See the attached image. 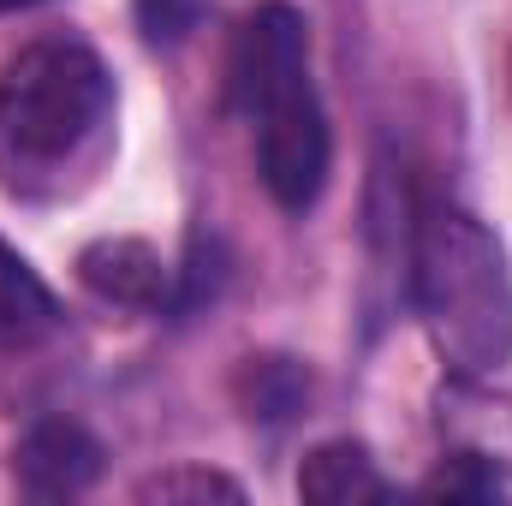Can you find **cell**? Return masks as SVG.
I'll use <instances>...</instances> for the list:
<instances>
[{"mask_svg": "<svg viewBox=\"0 0 512 506\" xmlns=\"http://www.w3.org/2000/svg\"><path fill=\"white\" fill-rule=\"evenodd\" d=\"M298 495L310 506H364V501H393L382 483L376 459L364 441H322L304 465H298Z\"/></svg>", "mask_w": 512, "mask_h": 506, "instance_id": "obj_7", "label": "cell"}, {"mask_svg": "<svg viewBox=\"0 0 512 506\" xmlns=\"http://www.w3.org/2000/svg\"><path fill=\"white\" fill-rule=\"evenodd\" d=\"M114 108V78L84 42H36L0 72V143L24 161L72 155Z\"/></svg>", "mask_w": 512, "mask_h": 506, "instance_id": "obj_2", "label": "cell"}, {"mask_svg": "<svg viewBox=\"0 0 512 506\" xmlns=\"http://www.w3.org/2000/svg\"><path fill=\"white\" fill-rule=\"evenodd\" d=\"M78 280L126 310H173V268L143 239H96L78 251Z\"/></svg>", "mask_w": 512, "mask_h": 506, "instance_id": "obj_6", "label": "cell"}, {"mask_svg": "<svg viewBox=\"0 0 512 506\" xmlns=\"http://www.w3.org/2000/svg\"><path fill=\"white\" fill-rule=\"evenodd\" d=\"M60 304L42 286V274L0 239V346H30L42 334H54Z\"/></svg>", "mask_w": 512, "mask_h": 506, "instance_id": "obj_9", "label": "cell"}, {"mask_svg": "<svg viewBox=\"0 0 512 506\" xmlns=\"http://www.w3.org/2000/svg\"><path fill=\"white\" fill-rule=\"evenodd\" d=\"M227 72H233V102L251 114L262 90H274L280 78L310 72V30H304V18L286 0L256 6L245 18V30H239V42H233V66Z\"/></svg>", "mask_w": 512, "mask_h": 506, "instance_id": "obj_5", "label": "cell"}, {"mask_svg": "<svg viewBox=\"0 0 512 506\" xmlns=\"http://www.w3.org/2000/svg\"><path fill=\"white\" fill-rule=\"evenodd\" d=\"M411 298L435 352L465 370H501L512 358V268L501 239L471 209H429L411 233Z\"/></svg>", "mask_w": 512, "mask_h": 506, "instance_id": "obj_1", "label": "cell"}, {"mask_svg": "<svg viewBox=\"0 0 512 506\" xmlns=\"http://www.w3.org/2000/svg\"><path fill=\"white\" fill-rule=\"evenodd\" d=\"M137 501H245V489L233 483V477H221V471H203V465H173V471H161V477H149L143 489H137Z\"/></svg>", "mask_w": 512, "mask_h": 506, "instance_id": "obj_11", "label": "cell"}, {"mask_svg": "<svg viewBox=\"0 0 512 506\" xmlns=\"http://www.w3.org/2000/svg\"><path fill=\"white\" fill-rule=\"evenodd\" d=\"M102 441L72 423V417H42L18 435L12 447V471L18 483L36 495V501H66V495H84L96 477H102Z\"/></svg>", "mask_w": 512, "mask_h": 506, "instance_id": "obj_4", "label": "cell"}, {"mask_svg": "<svg viewBox=\"0 0 512 506\" xmlns=\"http://www.w3.org/2000/svg\"><path fill=\"white\" fill-rule=\"evenodd\" d=\"M256 120V173L268 185V197L292 215H304L322 185H328V155H334V137H328V114L316 102V84L310 72L298 78H280L274 90H262L251 108Z\"/></svg>", "mask_w": 512, "mask_h": 506, "instance_id": "obj_3", "label": "cell"}, {"mask_svg": "<svg viewBox=\"0 0 512 506\" xmlns=\"http://www.w3.org/2000/svg\"><path fill=\"white\" fill-rule=\"evenodd\" d=\"M209 18V0H137V24L149 42H185Z\"/></svg>", "mask_w": 512, "mask_h": 506, "instance_id": "obj_13", "label": "cell"}, {"mask_svg": "<svg viewBox=\"0 0 512 506\" xmlns=\"http://www.w3.org/2000/svg\"><path fill=\"white\" fill-rule=\"evenodd\" d=\"M233 399L251 423H286L304 411L310 399V370L286 352H251L239 370H233Z\"/></svg>", "mask_w": 512, "mask_h": 506, "instance_id": "obj_8", "label": "cell"}, {"mask_svg": "<svg viewBox=\"0 0 512 506\" xmlns=\"http://www.w3.org/2000/svg\"><path fill=\"white\" fill-rule=\"evenodd\" d=\"M227 280V256L215 239L191 233V251H185V268H173V310H197L203 298H215Z\"/></svg>", "mask_w": 512, "mask_h": 506, "instance_id": "obj_12", "label": "cell"}, {"mask_svg": "<svg viewBox=\"0 0 512 506\" xmlns=\"http://www.w3.org/2000/svg\"><path fill=\"white\" fill-rule=\"evenodd\" d=\"M18 6H30V0H0V12H18Z\"/></svg>", "mask_w": 512, "mask_h": 506, "instance_id": "obj_14", "label": "cell"}, {"mask_svg": "<svg viewBox=\"0 0 512 506\" xmlns=\"http://www.w3.org/2000/svg\"><path fill=\"white\" fill-rule=\"evenodd\" d=\"M423 501H447V506H483V501H501V471L483 459V453H453V459H441L429 477H423V489H417Z\"/></svg>", "mask_w": 512, "mask_h": 506, "instance_id": "obj_10", "label": "cell"}]
</instances>
